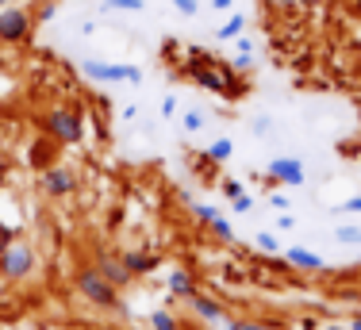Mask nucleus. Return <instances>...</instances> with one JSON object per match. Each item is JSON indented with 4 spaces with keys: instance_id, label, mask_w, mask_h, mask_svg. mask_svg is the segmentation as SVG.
<instances>
[{
    "instance_id": "f257e3e1",
    "label": "nucleus",
    "mask_w": 361,
    "mask_h": 330,
    "mask_svg": "<svg viewBox=\"0 0 361 330\" xmlns=\"http://www.w3.org/2000/svg\"><path fill=\"white\" fill-rule=\"evenodd\" d=\"M185 77H192L196 89L212 92V97H223V100H243L246 97V81L238 77V69L227 66L216 54H208V50H200V47H188Z\"/></svg>"
},
{
    "instance_id": "f03ea898",
    "label": "nucleus",
    "mask_w": 361,
    "mask_h": 330,
    "mask_svg": "<svg viewBox=\"0 0 361 330\" xmlns=\"http://www.w3.org/2000/svg\"><path fill=\"white\" fill-rule=\"evenodd\" d=\"M42 131H47V138L58 146H77L85 138V119H81V111L66 108V104H54V108L42 116Z\"/></svg>"
},
{
    "instance_id": "7ed1b4c3",
    "label": "nucleus",
    "mask_w": 361,
    "mask_h": 330,
    "mask_svg": "<svg viewBox=\"0 0 361 330\" xmlns=\"http://www.w3.org/2000/svg\"><path fill=\"white\" fill-rule=\"evenodd\" d=\"M81 77L92 85H139L142 69L131 62H104V58H85L81 62Z\"/></svg>"
},
{
    "instance_id": "20e7f679",
    "label": "nucleus",
    "mask_w": 361,
    "mask_h": 330,
    "mask_svg": "<svg viewBox=\"0 0 361 330\" xmlns=\"http://www.w3.org/2000/svg\"><path fill=\"white\" fill-rule=\"evenodd\" d=\"M77 292H81L85 300H89V307H100V311H119V288L116 284H108L104 276L97 273V265L81 269V273L73 276Z\"/></svg>"
},
{
    "instance_id": "39448f33",
    "label": "nucleus",
    "mask_w": 361,
    "mask_h": 330,
    "mask_svg": "<svg viewBox=\"0 0 361 330\" xmlns=\"http://www.w3.org/2000/svg\"><path fill=\"white\" fill-rule=\"evenodd\" d=\"M31 35H35V16L27 8L20 4L0 8V42L4 47H23V42H31Z\"/></svg>"
},
{
    "instance_id": "423d86ee",
    "label": "nucleus",
    "mask_w": 361,
    "mask_h": 330,
    "mask_svg": "<svg viewBox=\"0 0 361 330\" xmlns=\"http://www.w3.org/2000/svg\"><path fill=\"white\" fill-rule=\"evenodd\" d=\"M31 273H35V250L27 242H12L0 254V276L4 281H27Z\"/></svg>"
},
{
    "instance_id": "0eeeda50",
    "label": "nucleus",
    "mask_w": 361,
    "mask_h": 330,
    "mask_svg": "<svg viewBox=\"0 0 361 330\" xmlns=\"http://www.w3.org/2000/svg\"><path fill=\"white\" fill-rule=\"evenodd\" d=\"M269 185H288V188H300L304 185V161L300 158H273L269 169H265Z\"/></svg>"
},
{
    "instance_id": "6e6552de",
    "label": "nucleus",
    "mask_w": 361,
    "mask_h": 330,
    "mask_svg": "<svg viewBox=\"0 0 361 330\" xmlns=\"http://www.w3.org/2000/svg\"><path fill=\"white\" fill-rule=\"evenodd\" d=\"M39 188L47 196L62 200V196H70L73 188H77V181H73L70 169H62V165H47V169H42V177H39Z\"/></svg>"
},
{
    "instance_id": "1a4fd4ad",
    "label": "nucleus",
    "mask_w": 361,
    "mask_h": 330,
    "mask_svg": "<svg viewBox=\"0 0 361 330\" xmlns=\"http://www.w3.org/2000/svg\"><path fill=\"white\" fill-rule=\"evenodd\" d=\"M97 273L104 276L108 284H116V288H127V284L135 281V276L127 273V265L119 262L116 254H108V250H100V254H97Z\"/></svg>"
},
{
    "instance_id": "9d476101",
    "label": "nucleus",
    "mask_w": 361,
    "mask_h": 330,
    "mask_svg": "<svg viewBox=\"0 0 361 330\" xmlns=\"http://www.w3.org/2000/svg\"><path fill=\"white\" fill-rule=\"evenodd\" d=\"M119 262L127 265V273H131V276H150L154 269H158V257L146 254V250H123V254H119Z\"/></svg>"
},
{
    "instance_id": "9b49d317",
    "label": "nucleus",
    "mask_w": 361,
    "mask_h": 330,
    "mask_svg": "<svg viewBox=\"0 0 361 330\" xmlns=\"http://www.w3.org/2000/svg\"><path fill=\"white\" fill-rule=\"evenodd\" d=\"M285 262L292 265V269H304V273H319V269H326V262L315 250H304V246H292V250H285Z\"/></svg>"
},
{
    "instance_id": "f8f14e48",
    "label": "nucleus",
    "mask_w": 361,
    "mask_h": 330,
    "mask_svg": "<svg viewBox=\"0 0 361 330\" xmlns=\"http://www.w3.org/2000/svg\"><path fill=\"white\" fill-rule=\"evenodd\" d=\"M188 303H192V311L204 319V323H223V303H219V300H212V296H204V292H196V296L188 300Z\"/></svg>"
},
{
    "instance_id": "ddd939ff",
    "label": "nucleus",
    "mask_w": 361,
    "mask_h": 330,
    "mask_svg": "<svg viewBox=\"0 0 361 330\" xmlns=\"http://www.w3.org/2000/svg\"><path fill=\"white\" fill-rule=\"evenodd\" d=\"M166 284H169V296H180V300H192L196 296V281H192L188 269H173Z\"/></svg>"
},
{
    "instance_id": "4468645a",
    "label": "nucleus",
    "mask_w": 361,
    "mask_h": 330,
    "mask_svg": "<svg viewBox=\"0 0 361 330\" xmlns=\"http://www.w3.org/2000/svg\"><path fill=\"white\" fill-rule=\"evenodd\" d=\"M243 28H246V16H243V12H231L227 23L216 31V39H219V42H235L238 35H243Z\"/></svg>"
},
{
    "instance_id": "2eb2a0df",
    "label": "nucleus",
    "mask_w": 361,
    "mask_h": 330,
    "mask_svg": "<svg viewBox=\"0 0 361 330\" xmlns=\"http://www.w3.org/2000/svg\"><path fill=\"white\" fill-rule=\"evenodd\" d=\"M204 223H208V227H212V234H216L219 242H235V227H231V223L223 219V215L216 212V207H212V215H208V219H204Z\"/></svg>"
},
{
    "instance_id": "dca6fc26",
    "label": "nucleus",
    "mask_w": 361,
    "mask_h": 330,
    "mask_svg": "<svg viewBox=\"0 0 361 330\" xmlns=\"http://www.w3.org/2000/svg\"><path fill=\"white\" fill-rule=\"evenodd\" d=\"M334 242H342V246H361V227H354V223L334 227Z\"/></svg>"
},
{
    "instance_id": "f3484780",
    "label": "nucleus",
    "mask_w": 361,
    "mask_h": 330,
    "mask_svg": "<svg viewBox=\"0 0 361 330\" xmlns=\"http://www.w3.org/2000/svg\"><path fill=\"white\" fill-rule=\"evenodd\" d=\"M231 154H235V142H231V138H216V142L208 146V161H227Z\"/></svg>"
},
{
    "instance_id": "a211bd4d",
    "label": "nucleus",
    "mask_w": 361,
    "mask_h": 330,
    "mask_svg": "<svg viewBox=\"0 0 361 330\" xmlns=\"http://www.w3.org/2000/svg\"><path fill=\"white\" fill-rule=\"evenodd\" d=\"M150 330H180V323L169 311H150Z\"/></svg>"
},
{
    "instance_id": "6ab92c4d",
    "label": "nucleus",
    "mask_w": 361,
    "mask_h": 330,
    "mask_svg": "<svg viewBox=\"0 0 361 330\" xmlns=\"http://www.w3.org/2000/svg\"><path fill=\"white\" fill-rule=\"evenodd\" d=\"M146 0H104V12H142Z\"/></svg>"
},
{
    "instance_id": "aec40b11",
    "label": "nucleus",
    "mask_w": 361,
    "mask_h": 330,
    "mask_svg": "<svg viewBox=\"0 0 361 330\" xmlns=\"http://www.w3.org/2000/svg\"><path fill=\"white\" fill-rule=\"evenodd\" d=\"M31 16H35V28H39V23H50V20L58 16V4H54V0H42V4H39Z\"/></svg>"
},
{
    "instance_id": "412c9836",
    "label": "nucleus",
    "mask_w": 361,
    "mask_h": 330,
    "mask_svg": "<svg viewBox=\"0 0 361 330\" xmlns=\"http://www.w3.org/2000/svg\"><path fill=\"white\" fill-rule=\"evenodd\" d=\"M254 242H257V250H265V254H281V238H277V234H269V231H262Z\"/></svg>"
},
{
    "instance_id": "4be33fe9",
    "label": "nucleus",
    "mask_w": 361,
    "mask_h": 330,
    "mask_svg": "<svg viewBox=\"0 0 361 330\" xmlns=\"http://www.w3.org/2000/svg\"><path fill=\"white\" fill-rule=\"evenodd\" d=\"M227 330H285V326H273V323H250V319H231Z\"/></svg>"
},
{
    "instance_id": "5701e85b",
    "label": "nucleus",
    "mask_w": 361,
    "mask_h": 330,
    "mask_svg": "<svg viewBox=\"0 0 361 330\" xmlns=\"http://www.w3.org/2000/svg\"><path fill=\"white\" fill-rule=\"evenodd\" d=\"M180 127H185L188 135H196V131L204 127V116H200V111H185V119H180Z\"/></svg>"
},
{
    "instance_id": "b1692460",
    "label": "nucleus",
    "mask_w": 361,
    "mask_h": 330,
    "mask_svg": "<svg viewBox=\"0 0 361 330\" xmlns=\"http://www.w3.org/2000/svg\"><path fill=\"white\" fill-rule=\"evenodd\" d=\"M338 215H361V192L357 196H350V200H342L338 207H334Z\"/></svg>"
},
{
    "instance_id": "393cba45",
    "label": "nucleus",
    "mask_w": 361,
    "mask_h": 330,
    "mask_svg": "<svg viewBox=\"0 0 361 330\" xmlns=\"http://www.w3.org/2000/svg\"><path fill=\"white\" fill-rule=\"evenodd\" d=\"M235 58H254V39L238 35V39H235Z\"/></svg>"
},
{
    "instance_id": "a878e982",
    "label": "nucleus",
    "mask_w": 361,
    "mask_h": 330,
    "mask_svg": "<svg viewBox=\"0 0 361 330\" xmlns=\"http://www.w3.org/2000/svg\"><path fill=\"white\" fill-rule=\"evenodd\" d=\"M173 8L185 16V20H192V16L200 12V0H173Z\"/></svg>"
},
{
    "instance_id": "bb28decb",
    "label": "nucleus",
    "mask_w": 361,
    "mask_h": 330,
    "mask_svg": "<svg viewBox=\"0 0 361 330\" xmlns=\"http://www.w3.org/2000/svg\"><path fill=\"white\" fill-rule=\"evenodd\" d=\"M250 207H254V200L250 196H235V200H231V212H238V215H246V212H250Z\"/></svg>"
},
{
    "instance_id": "cd10ccee",
    "label": "nucleus",
    "mask_w": 361,
    "mask_h": 330,
    "mask_svg": "<svg viewBox=\"0 0 361 330\" xmlns=\"http://www.w3.org/2000/svg\"><path fill=\"white\" fill-rule=\"evenodd\" d=\"M16 242V227H8V223H0V254H4L8 246Z\"/></svg>"
},
{
    "instance_id": "c85d7f7f",
    "label": "nucleus",
    "mask_w": 361,
    "mask_h": 330,
    "mask_svg": "<svg viewBox=\"0 0 361 330\" xmlns=\"http://www.w3.org/2000/svg\"><path fill=\"white\" fill-rule=\"evenodd\" d=\"M223 196H227V200L243 196V185H238V181H223Z\"/></svg>"
},
{
    "instance_id": "c756f323",
    "label": "nucleus",
    "mask_w": 361,
    "mask_h": 330,
    "mask_svg": "<svg viewBox=\"0 0 361 330\" xmlns=\"http://www.w3.org/2000/svg\"><path fill=\"white\" fill-rule=\"evenodd\" d=\"M269 204L277 207V212H288V196L285 192H269Z\"/></svg>"
},
{
    "instance_id": "7c9ffc66",
    "label": "nucleus",
    "mask_w": 361,
    "mask_h": 330,
    "mask_svg": "<svg viewBox=\"0 0 361 330\" xmlns=\"http://www.w3.org/2000/svg\"><path fill=\"white\" fill-rule=\"evenodd\" d=\"M173 111H177V97H173V92H169V97L161 100V116H173Z\"/></svg>"
},
{
    "instance_id": "2f4dec72",
    "label": "nucleus",
    "mask_w": 361,
    "mask_h": 330,
    "mask_svg": "<svg viewBox=\"0 0 361 330\" xmlns=\"http://www.w3.org/2000/svg\"><path fill=\"white\" fill-rule=\"evenodd\" d=\"M254 135H269V119H265V116L254 119Z\"/></svg>"
},
{
    "instance_id": "473e14b6",
    "label": "nucleus",
    "mask_w": 361,
    "mask_h": 330,
    "mask_svg": "<svg viewBox=\"0 0 361 330\" xmlns=\"http://www.w3.org/2000/svg\"><path fill=\"white\" fill-rule=\"evenodd\" d=\"M212 8H216V12H231V8H235V0H212Z\"/></svg>"
},
{
    "instance_id": "72a5a7b5",
    "label": "nucleus",
    "mask_w": 361,
    "mask_h": 330,
    "mask_svg": "<svg viewBox=\"0 0 361 330\" xmlns=\"http://www.w3.org/2000/svg\"><path fill=\"white\" fill-rule=\"evenodd\" d=\"M277 227H281V231H288V227H296V219H292V215L285 212V215H281V219H277Z\"/></svg>"
},
{
    "instance_id": "f704fd0d",
    "label": "nucleus",
    "mask_w": 361,
    "mask_h": 330,
    "mask_svg": "<svg viewBox=\"0 0 361 330\" xmlns=\"http://www.w3.org/2000/svg\"><path fill=\"white\" fill-rule=\"evenodd\" d=\"M350 330H361V315H354V319H350Z\"/></svg>"
},
{
    "instance_id": "c9c22d12",
    "label": "nucleus",
    "mask_w": 361,
    "mask_h": 330,
    "mask_svg": "<svg viewBox=\"0 0 361 330\" xmlns=\"http://www.w3.org/2000/svg\"><path fill=\"white\" fill-rule=\"evenodd\" d=\"M323 330H350V326H338V323H331V326H323Z\"/></svg>"
},
{
    "instance_id": "e433bc0d",
    "label": "nucleus",
    "mask_w": 361,
    "mask_h": 330,
    "mask_svg": "<svg viewBox=\"0 0 361 330\" xmlns=\"http://www.w3.org/2000/svg\"><path fill=\"white\" fill-rule=\"evenodd\" d=\"M85 330H116V326H85Z\"/></svg>"
},
{
    "instance_id": "4c0bfd02",
    "label": "nucleus",
    "mask_w": 361,
    "mask_h": 330,
    "mask_svg": "<svg viewBox=\"0 0 361 330\" xmlns=\"http://www.w3.org/2000/svg\"><path fill=\"white\" fill-rule=\"evenodd\" d=\"M4 4H12V0H0V8H4Z\"/></svg>"
}]
</instances>
